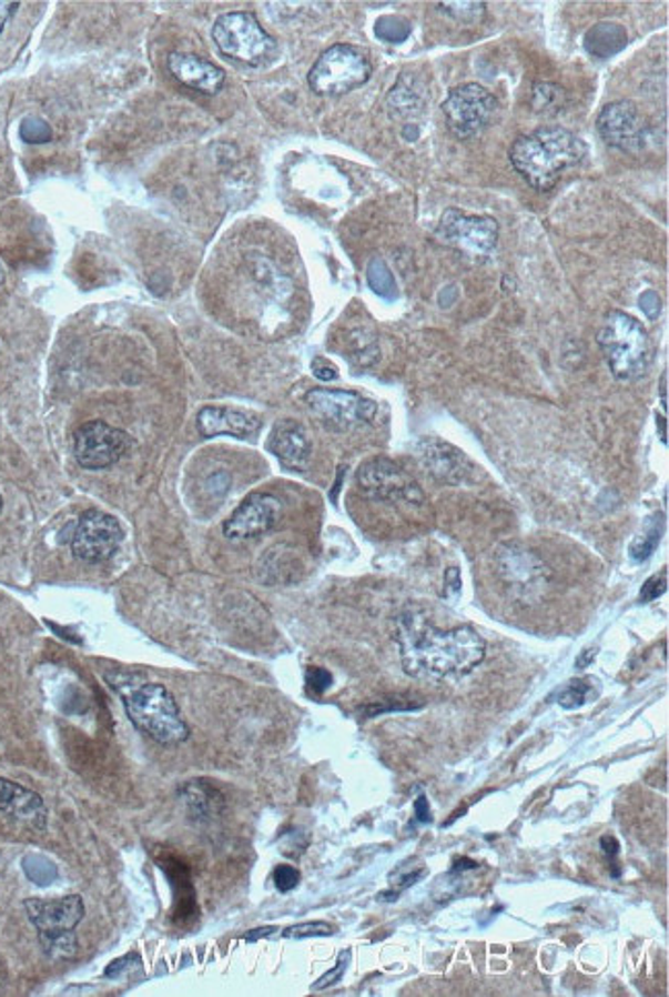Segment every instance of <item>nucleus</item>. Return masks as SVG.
Here are the masks:
<instances>
[{
	"mask_svg": "<svg viewBox=\"0 0 669 997\" xmlns=\"http://www.w3.org/2000/svg\"><path fill=\"white\" fill-rule=\"evenodd\" d=\"M402 668L420 681L462 678L478 668L486 643L470 627H435L425 614L404 613L398 618Z\"/></svg>",
	"mask_w": 669,
	"mask_h": 997,
	"instance_id": "nucleus-1",
	"label": "nucleus"
},
{
	"mask_svg": "<svg viewBox=\"0 0 669 997\" xmlns=\"http://www.w3.org/2000/svg\"><path fill=\"white\" fill-rule=\"evenodd\" d=\"M585 143L570 130L541 127L531 134L519 137L509 151L515 171L534 190L548 192L575 165L584 161Z\"/></svg>",
	"mask_w": 669,
	"mask_h": 997,
	"instance_id": "nucleus-2",
	"label": "nucleus"
},
{
	"mask_svg": "<svg viewBox=\"0 0 669 997\" xmlns=\"http://www.w3.org/2000/svg\"><path fill=\"white\" fill-rule=\"evenodd\" d=\"M126 688H118L130 722L163 746H178L190 738L180 707L170 691L159 683L124 681Z\"/></svg>",
	"mask_w": 669,
	"mask_h": 997,
	"instance_id": "nucleus-3",
	"label": "nucleus"
},
{
	"mask_svg": "<svg viewBox=\"0 0 669 997\" xmlns=\"http://www.w3.org/2000/svg\"><path fill=\"white\" fill-rule=\"evenodd\" d=\"M599 346L620 382H635L642 377L651 363V341L632 315L612 312L606 318L598 334Z\"/></svg>",
	"mask_w": 669,
	"mask_h": 997,
	"instance_id": "nucleus-4",
	"label": "nucleus"
},
{
	"mask_svg": "<svg viewBox=\"0 0 669 997\" xmlns=\"http://www.w3.org/2000/svg\"><path fill=\"white\" fill-rule=\"evenodd\" d=\"M29 922L38 929L43 953L52 958H71L77 953L74 929L85 917L79 895L62 898H28L23 903Z\"/></svg>",
	"mask_w": 669,
	"mask_h": 997,
	"instance_id": "nucleus-5",
	"label": "nucleus"
},
{
	"mask_svg": "<svg viewBox=\"0 0 669 997\" xmlns=\"http://www.w3.org/2000/svg\"><path fill=\"white\" fill-rule=\"evenodd\" d=\"M371 77L369 58L355 46L336 43L315 60L307 83L317 95L336 98L365 85Z\"/></svg>",
	"mask_w": 669,
	"mask_h": 997,
	"instance_id": "nucleus-6",
	"label": "nucleus"
},
{
	"mask_svg": "<svg viewBox=\"0 0 669 997\" xmlns=\"http://www.w3.org/2000/svg\"><path fill=\"white\" fill-rule=\"evenodd\" d=\"M495 563L500 582L513 600L521 604H536L548 594L553 584V571L548 570L540 556L527 551L526 546H500Z\"/></svg>",
	"mask_w": 669,
	"mask_h": 997,
	"instance_id": "nucleus-7",
	"label": "nucleus"
},
{
	"mask_svg": "<svg viewBox=\"0 0 669 997\" xmlns=\"http://www.w3.org/2000/svg\"><path fill=\"white\" fill-rule=\"evenodd\" d=\"M213 40L225 57L245 64H262L276 50V42L245 11L221 14L214 21Z\"/></svg>",
	"mask_w": 669,
	"mask_h": 997,
	"instance_id": "nucleus-8",
	"label": "nucleus"
},
{
	"mask_svg": "<svg viewBox=\"0 0 669 997\" xmlns=\"http://www.w3.org/2000/svg\"><path fill=\"white\" fill-rule=\"evenodd\" d=\"M497 112V98L478 83L457 87L443 103L447 129L459 141H470L485 132Z\"/></svg>",
	"mask_w": 669,
	"mask_h": 997,
	"instance_id": "nucleus-9",
	"label": "nucleus"
},
{
	"mask_svg": "<svg viewBox=\"0 0 669 997\" xmlns=\"http://www.w3.org/2000/svg\"><path fill=\"white\" fill-rule=\"evenodd\" d=\"M435 233L445 245H452L472 256H488L499 242V223L486 214L478 216L447 209Z\"/></svg>",
	"mask_w": 669,
	"mask_h": 997,
	"instance_id": "nucleus-10",
	"label": "nucleus"
},
{
	"mask_svg": "<svg viewBox=\"0 0 669 997\" xmlns=\"http://www.w3.org/2000/svg\"><path fill=\"white\" fill-rule=\"evenodd\" d=\"M132 445L129 433L103 421H89L74 433V457L85 471H103L118 464Z\"/></svg>",
	"mask_w": 669,
	"mask_h": 997,
	"instance_id": "nucleus-11",
	"label": "nucleus"
},
{
	"mask_svg": "<svg viewBox=\"0 0 669 997\" xmlns=\"http://www.w3.org/2000/svg\"><path fill=\"white\" fill-rule=\"evenodd\" d=\"M124 541V530L114 515L85 512L72 532V555L83 563H103L118 553Z\"/></svg>",
	"mask_w": 669,
	"mask_h": 997,
	"instance_id": "nucleus-12",
	"label": "nucleus"
},
{
	"mask_svg": "<svg viewBox=\"0 0 669 997\" xmlns=\"http://www.w3.org/2000/svg\"><path fill=\"white\" fill-rule=\"evenodd\" d=\"M356 485L371 498L377 501H408L423 503V491L414 485L413 479L387 457H375L365 462L356 472Z\"/></svg>",
	"mask_w": 669,
	"mask_h": 997,
	"instance_id": "nucleus-13",
	"label": "nucleus"
},
{
	"mask_svg": "<svg viewBox=\"0 0 669 997\" xmlns=\"http://www.w3.org/2000/svg\"><path fill=\"white\" fill-rule=\"evenodd\" d=\"M305 402L320 419L328 421L336 427L367 425L377 416V404L373 400L363 399L355 392L346 390L314 387L307 392Z\"/></svg>",
	"mask_w": 669,
	"mask_h": 997,
	"instance_id": "nucleus-14",
	"label": "nucleus"
},
{
	"mask_svg": "<svg viewBox=\"0 0 669 997\" xmlns=\"http://www.w3.org/2000/svg\"><path fill=\"white\" fill-rule=\"evenodd\" d=\"M601 141L625 153H639L647 143L649 130L632 101L608 103L598 115Z\"/></svg>",
	"mask_w": 669,
	"mask_h": 997,
	"instance_id": "nucleus-15",
	"label": "nucleus"
},
{
	"mask_svg": "<svg viewBox=\"0 0 669 997\" xmlns=\"http://www.w3.org/2000/svg\"><path fill=\"white\" fill-rule=\"evenodd\" d=\"M283 517V503L268 493H256L243 501L223 524L229 541H252L271 532Z\"/></svg>",
	"mask_w": 669,
	"mask_h": 997,
	"instance_id": "nucleus-16",
	"label": "nucleus"
},
{
	"mask_svg": "<svg viewBox=\"0 0 669 997\" xmlns=\"http://www.w3.org/2000/svg\"><path fill=\"white\" fill-rule=\"evenodd\" d=\"M420 464L443 485H462L474 481V464L452 443L442 440H423L418 443Z\"/></svg>",
	"mask_w": 669,
	"mask_h": 997,
	"instance_id": "nucleus-17",
	"label": "nucleus"
},
{
	"mask_svg": "<svg viewBox=\"0 0 669 997\" xmlns=\"http://www.w3.org/2000/svg\"><path fill=\"white\" fill-rule=\"evenodd\" d=\"M268 450L285 469L297 472L305 471L310 466L314 454L307 431L301 423L291 419H283L274 425L268 440Z\"/></svg>",
	"mask_w": 669,
	"mask_h": 997,
	"instance_id": "nucleus-18",
	"label": "nucleus"
},
{
	"mask_svg": "<svg viewBox=\"0 0 669 997\" xmlns=\"http://www.w3.org/2000/svg\"><path fill=\"white\" fill-rule=\"evenodd\" d=\"M196 425L204 437L229 435L237 440H250L262 427V419L257 414L227 406H204L199 413Z\"/></svg>",
	"mask_w": 669,
	"mask_h": 997,
	"instance_id": "nucleus-19",
	"label": "nucleus"
},
{
	"mask_svg": "<svg viewBox=\"0 0 669 997\" xmlns=\"http://www.w3.org/2000/svg\"><path fill=\"white\" fill-rule=\"evenodd\" d=\"M0 814L33 830H43L48 825V810L43 799L28 787L2 777H0Z\"/></svg>",
	"mask_w": 669,
	"mask_h": 997,
	"instance_id": "nucleus-20",
	"label": "nucleus"
},
{
	"mask_svg": "<svg viewBox=\"0 0 669 997\" xmlns=\"http://www.w3.org/2000/svg\"><path fill=\"white\" fill-rule=\"evenodd\" d=\"M168 67L182 85L200 91L204 95H216L225 83V71L194 54L173 52L168 58Z\"/></svg>",
	"mask_w": 669,
	"mask_h": 997,
	"instance_id": "nucleus-21",
	"label": "nucleus"
},
{
	"mask_svg": "<svg viewBox=\"0 0 669 997\" xmlns=\"http://www.w3.org/2000/svg\"><path fill=\"white\" fill-rule=\"evenodd\" d=\"M423 108H425V85H420L413 74L404 72L387 95L389 114L394 118H408L418 114Z\"/></svg>",
	"mask_w": 669,
	"mask_h": 997,
	"instance_id": "nucleus-22",
	"label": "nucleus"
},
{
	"mask_svg": "<svg viewBox=\"0 0 669 997\" xmlns=\"http://www.w3.org/2000/svg\"><path fill=\"white\" fill-rule=\"evenodd\" d=\"M627 29L606 21L587 31L585 48L591 57L610 58L627 46Z\"/></svg>",
	"mask_w": 669,
	"mask_h": 997,
	"instance_id": "nucleus-23",
	"label": "nucleus"
},
{
	"mask_svg": "<svg viewBox=\"0 0 669 997\" xmlns=\"http://www.w3.org/2000/svg\"><path fill=\"white\" fill-rule=\"evenodd\" d=\"M661 534H663V517L661 515H653L645 527H642L641 534L632 541L630 544V548H628V555L630 558L635 561V563H642V561H647L649 556L653 555L657 551V546H659V541H661Z\"/></svg>",
	"mask_w": 669,
	"mask_h": 997,
	"instance_id": "nucleus-24",
	"label": "nucleus"
},
{
	"mask_svg": "<svg viewBox=\"0 0 669 997\" xmlns=\"http://www.w3.org/2000/svg\"><path fill=\"white\" fill-rule=\"evenodd\" d=\"M591 681L594 678H577V681H570V683L565 684L558 691V695H556V703L562 709H579V707H584L587 701L596 698V691H594Z\"/></svg>",
	"mask_w": 669,
	"mask_h": 997,
	"instance_id": "nucleus-25",
	"label": "nucleus"
},
{
	"mask_svg": "<svg viewBox=\"0 0 669 997\" xmlns=\"http://www.w3.org/2000/svg\"><path fill=\"white\" fill-rule=\"evenodd\" d=\"M531 101H534L536 112L550 114V112H556V110L562 108L565 93H562V89L555 85V83H540V85L534 87V98H531Z\"/></svg>",
	"mask_w": 669,
	"mask_h": 997,
	"instance_id": "nucleus-26",
	"label": "nucleus"
},
{
	"mask_svg": "<svg viewBox=\"0 0 669 997\" xmlns=\"http://www.w3.org/2000/svg\"><path fill=\"white\" fill-rule=\"evenodd\" d=\"M443 13L454 17L457 21L464 23H474L485 14V4L483 2H442Z\"/></svg>",
	"mask_w": 669,
	"mask_h": 997,
	"instance_id": "nucleus-27",
	"label": "nucleus"
},
{
	"mask_svg": "<svg viewBox=\"0 0 669 997\" xmlns=\"http://www.w3.org/2000/svg\"><path fill=\"white\" fill-rule=\"evenodd\" d=\"M334 927L324 922H310V924H300V926L286 927L285 938L288 940H307V938H328L334 936Z\"/></svg>",
	"mask_w": 669,
	"mask_h": 997,
	"instance_id": "nucleus-28",
	"label": "nucleus"
},
{
	"mask_svg": "<svg viewBox=\"0 0 669 997\" xmlns=\"http://www.w3.org/2000/svg\"><path fill=\"white\" fill-rule=\"evenodd\" d=\"M19 132H21V139L29 144H42L52 141V129H50V124H48L45 120H40V118H28V120H23V124H21Z\"/></svg>",
	"mask_w": 669,
	"mask_h": 997,
	"instance_id": "nucleus-29",
	"label": "nucleus"
},
{
	"mask_svg": "<svg viewBox=\"0 0 669 997\" xmlns=\"http://www.w3.org/2000/svg\"><path fill=\"white\" fill-rule=\"evenodd\" d=\"M377 36L385 40V42H404L406 38H408V33H410V26L404 21V19H396V17H384L379 23H377Z\"/></svg>",
	"mask_w": 669,
	"mask_h": 997,
	"instance_id": "nucleus-30",
	"label": "nucleus"
},
{
	"mask_svg": "<svg viewBox=\"0 0 669 997\" xmlns=\"http://www.w3.org/2000/svg\"><path fill=\"white\" fill-rule=\"evenodd\" d=\"M274 886H276V890L278 893H291L293 888H297V884L301 880L300 869L293 868V866H288V864H281L278 868L274 869Z\"/></svg>",
	"mask_w": 669,
	"mask_h": 997,
	"instance_id": "nucleus-31",
	"label": "nucleus"
},
{
	"mask_svg": "<svg viewBox=\"0 0 669 997\" xmlns=\"http://www.w3.org/2000/svg\"><path fill=\"white\" fill-rule=\"evenodd\" d=\"M305 681H307V688H310V693H314V695H322V693H326V691H328L330 684H332V674H330L328 669L310 668L307 669V676H305Z\"/></svg>",
	"mask_w": 669,
	"mask_h": 997,
	"instance_id": "nucleus-32",
	"label": "nucleus"
},
{
	"mask_svg": "<svg viewBox=\"0 0 669 997\" xmlns=\"http://www.w3.org/2000/svg\"><path fill=\"white\" fill-rule=\"evenodd\" d=\"M668 592L666 575H653L649 582H645L641 590V602H653L661 598Z\"/></svg>",
	"mask_w": 669,
	"mask_h": 997,
	"instance_id": "nucleus-33",
	"label": "nucleus"
},
{
	"mask_svg": "<svg viewBox=\"0 0 669 997\" xmlns=\"http://www.w3.org/2000/svg\"><path fill=\"white\" fill-rule=\"evenodd\" d=\"M348 958H351V953H348V950H346V953H342L341 958H338V965H336L334 969L328 970V973H326V975H324V977H322V979H320V981H317V984H315L312 989H314V991H320V989H326V987H330V985L336 984V981L341 979L342 973H344V970H346V967H348Z\"/></svg>",
	"mask_w": 669,
	"mask_h": 997,
	"instance_id": "nucleus-34",
	"label": "nucleus"
},
{
	"mask_svg": "<svg viewBox=\"0 0 669 997\" xmlns=\"http://www.w3.org/2000/svg\"><path fill=\"white\" fill-rule=\"evenodd\" d=\"M312 371H314L315 377L317 380H322V382H332V380H336L338 377V371L336 367L326 361V359H322V356H317L314 359V363H312Z\"/></svg>",
	"mask_w": 669,
	"mask_h": 997,
	"instance_id": "nucleus-35",
	"label": "nucleus"
},
{
	"mask_svg": "<svg viewBox=\"0 0 669 997\" xmlns=\"http://www.w3.org/2000/svg\"><path fill=\"white\" fill-rule=\"evenodd\" d=\"M641 310L645 314L649 315L651 320H656L657 314L661 312V300H659V295L653 293V291H647V293H642L641 295Z\"/></svg>",
	"mask_w": 669,
	"mask_h": 997,
	"instance_id": "nucleus-36",
	"label": "nucleus"
},
{
	"mask_svg": "<svg viewBox=\"0 0 669 997\" xmlns=\"http://www.w3.org/2000/svg\"><path fill=\"white\" fill-rule=\"evenodd\" d=\"M459 592H462L459 570H457V567H449V570L445 571V594L452 596V598H456Z\"/></svg>",
	"mask_w": 669,
	"mask_h": 997,
	"instance_id": "nucleus-37",
	"label": "nucleus"
},
{
	"mask_svg": "<svg viewBox=\"0 0 669 997\" xmlns=\"http://www.w3.org/2000/svg\"><path fill=\"white\" fill-rule=\"evenodd\" d=\"M414 813H416V820H418V823H423V825H430V823H433V814H430L427 796H418V798H416V802H414Z\"/></svg>",
	"mask_w": 669,
	"mask_h": 997,
	"instance_id": "nucleus-38",
	"label": "nucleus"
},
{
	"mask_svg": "<svg viewBox=\"0 0 669 997\" xmlns=\"http://www.w3.org/2000/svg\"><path fill=\"white\" fill-rule=\"evenodd\" d=\"M19 11V2H2L0 0V31L11 21V17Z\"/></svg>",
	"mask_w": 669,
	"mask_h": 997,
	"instance_id": "nucleus-39",
	"label": "nucleus"
},
{
	"mask_svg": "<svg viewBox=\"0 0 669 997\" xmlns=\"http://www.w3.org/2000/svg\"><path fill=\"white\" fill-rule=\"evenodd\" d=\"M272 934H276V927H257V929L247 931V934L243 936V940L250 941V944H252V941L262 940V938H271Z\"/></svg>",
	"mask_w": 669,
	"mask_h": 997,
	"instance_id": "nucleus-40",
	"label": "nucleus"
},
{
	"mask_svg": "<svg viewBox=\"0 0 669 997\" xmlns=\"http://www.w3.org/2000/svg\"><path fill=\"white\" fill-rule=\"evenodd\" d=\"M601 849H604L606 857H608L610 862H614L616 855L620 852V845H618V840L614 839V837H604V839H601Z\"/></svg>",
	"mask_w": 669,
	"mask_h": 997,
	"instance_id": "nucleus-41",
	"label": "nucleus"
},
{
	"mask_svg": "<svg viewBox=\"0 0 669 997\" xmlns=\"http://www.w3.org/2000/svg\"><path fill=\"white\" fill-rule=\"evenodd\" d=\"M598 656V647H587L584 649L579 657H577V668H587L591 662H594V657Z\"/></svg>",
	"mask_w": 669,
	"mask_h": 997,
	"instance_id": "nucleus-42",
	"label": "nucleus"
},
{
	"mask_svg": "<svg viewBox=\"0 0 669 997\" xmlns=\"http://www.w3.org/2000/svg\"><path fill=\"white\" fill-rule=\"evenodd\" d=\"M661 404L663 409H668V371H663L661 375Z\"/></svg>",
	"mask_w": 669,
	"mask_h": 997,
	"instance_id": "nucleus-43",
	"label": "nucleus"
},
{
	"mask_svg": "<svg viewBox=\"0 0 669 997\" xmlns=\"http://www.w3.org/2000/svg\"><path fill=\"white\" fill-rule=\"evenodd\" d=\"M657 425H659V433H661V443H668V429H666V416L661 414L659 419H657Z\"/></svg>",
	"mask_w": 669,
	"mask_h": 997,
	"instance_id": "nucleus-44",
	"label": "nucleus"
},
{
	"mask_svg": "<svg viewBox=\"0 0 669 997\" xmlns=\"http://www.w3.org/2000/svg\"><path fill=\"white\" fill-rule=\"evenodd\" d=\"M0 512H2V497H0Z\"/></svg>",
	"mask_w": 669,
	"mask_h": 997,
	"instance_id": "nucleus-45",
	"label": "nucleus"
}]
</instances>
